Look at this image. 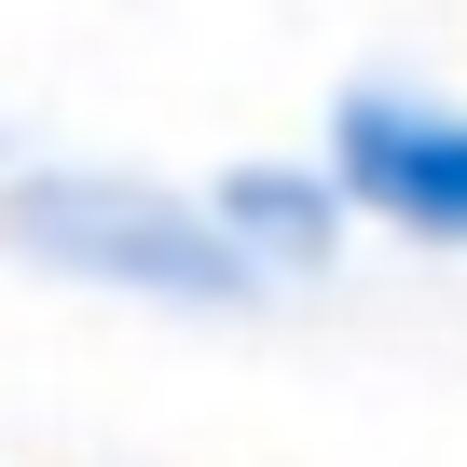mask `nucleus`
I'll use <instances>...</instances> for the list:
<instances>
[{
	"label": "nucleus",
	"mask_w": 467,
	"mask_h": 467,
	"mask_svg": "<svg viewBox=\"0 0 467 467\" xmlns=\"http://www.w3.org/2000/svg\"><path fill=\"white\" fill-rule=\"evenodd\" d=\"M317 165H330V192H344L358 234H399V248L467 262V97L358 69L330 97V124H317Z\"/></svg>",
	"instance_id": "obj_2"
},
{
	"label": "nucleus",
	"mask_w": 467,
	"mask_h": 467,
	"mask_svg": "<svg viewBox=\"0 0 467 467\" xmlns=\"http://www.w3.org/2000/svg\"><path fill=\"white\" fill-rule=\"evenodd\" d=\"M0 262L28 289H83V303H138V317H262L275 289L220 248L206 192L151 179V165H0Z\"/></svg>",
	"instance_id": "obj_1"
},
{
	"label": "nucleus",
	"mask_w": 467,
	"mask_h": 467,
	"mask_svg": "<svg viewBox=\"0 0 467 467\" xmlns=\"http://www.w3.org/2000/svg\"><path fill=\"white\" fill-rule=\"evenodd\" d=\"M192 192H206V220H220V248L248 262L275 303H289V289H330V275L358 262V220H344V192H330L317 151H234V165L192 179Z\"/></svg>",
	"instance_id": "obj_3"
}]
</instances>
